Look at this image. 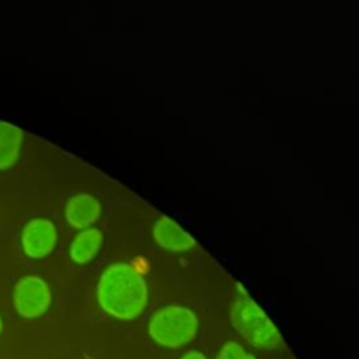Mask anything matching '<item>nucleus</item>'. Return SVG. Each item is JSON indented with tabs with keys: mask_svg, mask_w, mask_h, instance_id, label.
I'll use <instances>...</instances> for the list:
<instances>
[{
	"mask_svg": "<svg viewBox=\"0 0 359 359\" xmlns=\"http://www.w3.org/2000/svg\"><path fill=\"white\" fill-rule=\"evenodd\" d=\"M101 309L119 320L137 317L147 304V286L130 265L116 262L101 275L97 286Z\"/></svg>",
	"mask_w": 359,
	"mask_h": 359,
	"instance_id": "obj_1",
	"label": "nucleus"
},
{
	"mask_svg": "<svg viewBox=\"0 0 359 359\" xmlns=\"http://www.w3.org/2000/svg\"><path fill=\"white\" fill-rule=\"evenodd\" d=\"M57 231L53 223L48 219H32L29 220L21 233V245L29 258L41 259L45 258L56 245Z\"/></svg>",
	"mask_w": 359,
	"mask_h": 359,
	"instance_id": "obj_5",
	"label": "nucleus"
},
{
	"mask_svg": "<svg viewBox=\"0 0 359 359\" xmlns=\"http://www.w3.org/2000/svg\"><path fill=\"white\" fill-rule=\"evenodd\" d=\"M24 133L20 128L0 121V170H7L15 164L20 156Z\"/></svg>",
	"mask_w": 359,
	"mask_h": 359,
	"instance_id": "obj_8",
	"label": "nucleus"
},
{
	"mask_svg": "<svg viewBox=\"0 0 359 359\" xmlns=\"http://www.w3.org/2000/svg\"><path fill=\"white\" fill-rule=\"evenodd\" d=\"M13 302L20 316L36 318L45 314L50 306V289L39 276H24L14 286Z\"/></svg>",
	"mask_w": 359,
	"mask_h": 359,
	"instance_id": "obj_4",
	"label": "nucleus"
},
{
	"mask_svg": "<svg viewBox=\"0 0 359 359\" xmlns=\"http://www.w3.org/2000/svg\"><path fill=\"white\" fill-rule=\"evenodd\" d=\"M101 213V206L95 198L88 194L73 196L65 209L66 222L76 229H88Z\"/></svg>",
	"mask_w": 359,
	"mask_h": 359,
	"instance_id": "obj_6",
	"label": "nucleus"
},
{
	"mask_svg": "<svg viewBox=\"0 0 359 359\" xmlns=\"http://www.w3.org/2000/svg\"><path fill=\"white\" fill-rule=\"evenodd\" d=\"M198 331L195 313L184 306H165L157 310L149 323V334L154 342L165 348L187 345Z\"/></svg>",
	"mask_w": 359,
	"mask_h": 359,
	"instance_id": "obj_3",
	"label": "nucleus"
},
{
	"mask_svg": "<svg viewBox=\"0 0 359 359\" xmlns=\"http://www.w3.org/2000/svg\"><path fill=\"white\" fill-rule=\"evenodd\" d=\"M102 245V234L100 230L88 227L81 230L70 244V258L76 264L90 262Z\"/></svg>",
	"mask_w": 359,
	"mask_h": 359,
	"instance_id": "obj_9",
	"label": "nucleus"
},
{
	"mask_svg": "<svg viewBox=\"0 0 359 359\" xmlns=\"http://www.w3.org/2000/svg\"><path fill=\"white\" fill-rule=\"evenodd\" d=\"M181 359H208V358L199 351H188L181 356Z\"/></svg>",
	"mask_w": 359,
	"mask_h": 359,
	"instance_id": "obj_11",
	"label": "nucleus"
},
{
	"mask_svg": "<svg viewBox=\"0 0 359 359\" xmlns=\"http://www.w3.org/2000/svg\"><path fill=\"white\" fill-rule=\"evenodd\" d=\"M216 359H257V358L248 351H245L244 346H241L240 344L230 341L220 348Z\"/></svg>",
	"mask_w": 359,
	"mask_h": 359,
	"instance_id": "obj_10",
	"label": "nucleus"
},
{
	"mask_svg": "<svg viewBox=\"0 0 359 359\" xmlns=\"http://www.w3.org/2000/svg\"><path fill=\"white\" fill-rule=\"evenodd\" d=\"M231 324L255 348L275 349L283 342L271 318L245 293L238 296L231 306Z\"/></svg>",
	"mask_w": 359,
	"mask_h": 359,
	"instance_id": "obj_2",
	"label": "nucleus"
},
{
	"mask_svg": "<svg viewBox=\"0 0 359 359\" xmlns=\"http://www.w3.org/2000/svg\"><path fill=\"white\" fill-rule=\"evenodd\" d=\"M153 237L161 248L170 251H185L195 244L194 238L185 230L165 216L154 223Z\"/></svg>",
	"mask_w": 359,
	"mask_h": 359,
	"instance_id": "obj_7",
	"label": "nucleus"
},
{
	"mask_svg": "<svg viewBox=\"0 0 359 359\" xmlns=\"http://www.w3.org/2000/svg\"><path fill=\"white\" fill-rule=\"evenodd\" d=\"M1 331H3V321H1V317H0V334H1Z\"/></svg>",
	"mask_w": 359,
	"mask_h": 359,
	"instance_id": "obj_12",
	"label": "nucleus"
}]
</instances>
